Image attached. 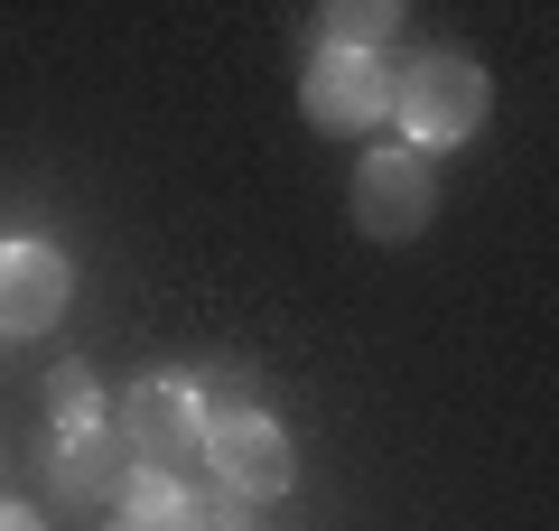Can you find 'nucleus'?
Returning <instances> with one entry per match:
<instances>
[{
    "mask_svg": "<svg viewBox=\"0 0 559 531\" xmlns=\"http://www.w3.org/2000/svg\"><path fill=\"white\" fill-rule=\"evenodd\" d=\"M392 113H401V150H457V140L485 131V113H495V84H485L476 57H411L392 84Z\"/></svg>",
    "mask_w": 559,
    "mask_h": 531,
    "instance_id": "obj_1",
    "label": "nucleus"
},
{
    "mask_svg": "<svg viewBox=\"0 0 559 531\" xmlns=\"http://www.w3.org/2000/svg\"><path fill=\"white\" fill-rule=\"evenodd\" d=\"M429 215H439V177H429V158H419V150H373L355 168V234L411 243Z\"/></svg>",
    "mask_w": 559,
    "mask_h": 531,
    "instance_id": "obj_2",
    "label": "nucleus"
},
{
    "mask_svg": "<svg viewBox=\"0 0 559 531\" xmlns=\"http://www.w3.org/2000/svg\"><path fill=\"white\" fill-rule=\"evenodd\" d=\"M112 429L131 438L140 467H159V475H178L187 457H205V411L187 401V382H178V374L131 382V392H121V420H112Z\"/></svg>",
    "mask_w": 559,
    "mask_h": 531,
    "instance_id": "obj_3",
    "label": "nucleus"
},
{
    "mask_svg": "<svg viewBox=\"0 0 559 531\" xmlns=\"http://www.w3.org/2000/svg\"><path fill=\"white\" fill-rule=\"evenodd\" d=\"M205 467L224 475V494L261 504V494H289L299 457H289V429L271 411H234V420H205Z\"/></svg>",
    "mask_w": 559,
    "mask_h": 531,
    "instance_id": "obj_4",
    "label": "nucleus"
},
{
    "mask_svg": "<svg viewBox=\"0 0 559 531\" xmlns=\"http://www.w3.org/2000/svg\"><path fill=\"white\" fill-rule=\"evenodd\" d=\"M299 103L318 131H373L392 113V66L382 57H345V47H318L299 75Z\"/></svg>",
    "mask_w": 559,
    "mask_h": 531,
    "instance_id": "obj_5",
    "label": "nucleus"
},
{
    "mask_svg": "<svg viewBox=\"0 0 559 531\" xmlns=\"http://www.w3.org/2000/svg\"><path fill=\"white\" fill-rule=\"evenodd\" d=\"M66 298H75V271L57 243H0V335H47Z\"/></svg>",
    "mask_w": 559,
    "mask_h": 531,
    "instance_id": "obj_6",
    "label": "nucleus"
},
{
    "mask_svg": "<svg viewBox=\"0 0 559 531\" xmlns=\"http://www.w3.org/2000/svg\"><path fill=\"white\" fill-rule=\"evenodd\" d=\"M131 438L121 429H103V420H75L66 429V448H57V494L66 504H121V485H131Z\"/></svg>",
    "mask_w": 559,
    "mask_h": 531,
    "instance_id": "obj_7",
    "label": "nucleus"
},
{
    "mask_svg": "<svg viewBox=\"0 0 559 531\" xmlns=\"http://www.w3.org/2000/svg\"><path fill=\"white\" fill-rule=\"evenodd\" d=\"M121 504H131V522H140V531H205V504L178 485V475H159V467H131Z\"/></svg>",
    "mask_w": 559,
    "mask_h": 531,
    "instance_id": "obj_8",
    "label": "nucleus"
},
{
    "mask_svg": "<svg viewBox=\"0 0 559 531\" xmlns=\"http://www.w3.org/2000/svg\"><path fill=\"white\" fill-rule=\"evenodd\" d=\"M401 38V10L392 0H336L318 20V47H345V57H373V47Z\"/></svg>",
    "mask_w": 559,
    "mask_h": 531,
    "instance_id": "obj_9",
    "label": "nucleus"
},
{
    "mask_svg": "<svg viewBox=\"0 0 559 531\" xmlns=\"http://www.w3.org/2000/svg\"><path fill=\"white\" fill-rule=\"evenodd\" d=\"M47 411H57L66 429H75V420H103V411H94V382H84V364H57V374H47Z\"/></svg>",
    "mask_w": 559,
    "mask_h": 531,
    "instance_id": "obj_10",
    "label": "nucleus"
},
{
    "mask_svg": "<svg viewBox=\"0 0 559 531\" xmlns=\"http://www.w3.org/2000/svg\"><path fill=\"white\" fill-rule=\"evenodd\" d=\"M0 531H47V522H38L28 504H0Z\"/></svg>",
    "mask_w": 559,
    "mask_h": 531,
    "instance_id": "obj_11",
    "label": "nucleus"
},
{
    "mask_svg": "<svg viewBox=\"0 0 559 531\" xmlns=\"http://www.w3.org/2000/svg\"><path fill=\"white\" fill-rule=\"evenodd\" d=\"M112 531H140V522H112Z\"/></svg>",
    "mask_w": 559,
    "mask_h": 531,
    "instance_id": "obj_12",
    "label": "nucleus"
}]
</instances>
